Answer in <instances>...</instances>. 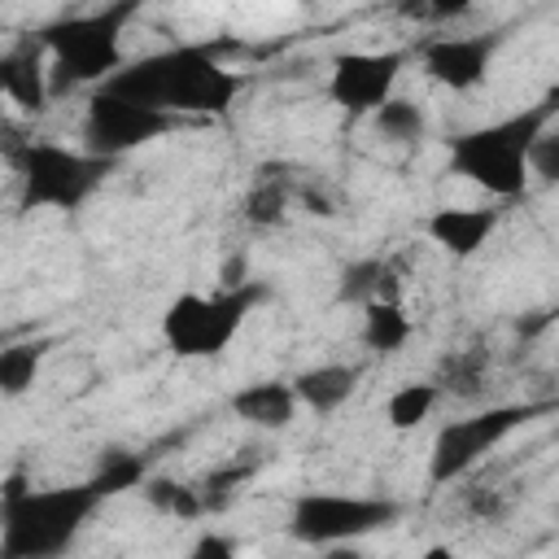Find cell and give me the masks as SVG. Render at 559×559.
<instances>
[{
	"instance_id": "obj_1",
	"label": "cell",
	"mask_w": 559,
	"mask_h": 559,
	"mask_svg": "<svg viewBox=\"0 0 559 559\" xmlns=\"http://www.w3.org/2000/svg\"><path fill=\"white\" fill-rule=\"evenodd\" d=\"M218 52H223L218 44H175V48L127 61L100 87L122 100L175 114V118H183V114L223 118L245 79L231 66H223Z\"/></svg>"
},
{
	"instance_id": "obj_2",
	"label": "cell",
	"mask_w": 559,
	"mask_h": 559,
	"mask_svg": "<svg viewBox=\"0 0 559 559\" xmlns=\"http://www.w3.org/2000/svg\"><path fill=\"white\" fill-rule=\"evenodd\" d=\"M100 502L105 493L92 476L57 489H26L22 476H9L0 493V559H61Z\"/></svg>"
},
{
	"instance_id": "obj_3",
	"label": "cell",
	"mask_w": 559,
	"mask_h": 559,
	"mask_svg": "<svg viewBox=\"0 0 559 559\" xmlns=\"http://www.w3.org/2000/svg\"><path fill=\"white\" fill-rule=\"evenodd\" d=\"M555 114H559V92L542 96L537 105H528L520 114H507L498 122H485V127L454 135L450 140V170L463 175L467 183L485 188L489 197L515 201L528 183V148L555 122Z\"/></svg>"
},
{
	"instance_id": "obj_4",
	"label": "cell",
	"mask_w": 559,
	"mask_h": 559,
	"mask_svg": "<svg viewBox=\"0 0 559 559\" xmlns=\"http://www.w3.org/2000/svg\"><path fill=\"white\" fill-rule=\"evenodd\" d=\"M140 4L122 0V4H105L92 13H66L57 22H48L35 39L48 52V70H52V92L74 87V83H105L114 79L127 61H122V35L135 22Z\"/></svg>"
},
{
	"instance_id": "obj_5",
	"label": "cell",
	"mask_w": 559,
	"mask_h": 559,
	"mask_svg": "<svg viewBox=\"0 0 559 559\" xmlns=\"http://www.w3.org/2000/svg\"><path fill=\"white\" fill-rule=\"evenodd\" d=\"M271 297L266 284H240V288H218V293H179L166 314H162V341L175 358H218L236 332L245 328V319L253 314V306H262Z\"/></svg>"
},
{
	"instance_id": "obj_6",
	"label": "cell",
	"mask_w": 559,
	"mask_h": 559,
	"mask_svg": "<svg viewBox=\"0 0 559 559\" xmlns=\"http://www.w3.org/2000/svg\"><path fill=\"white\" fill-rule=\"evenodd\" d=\"M13 170L22 183V210H79L105 183L114 162L57 140H31L13 153Z\"/></svg>"
},
{
	"instance_id": "obj_7",
	"label": "cell",
	"mask_w": 559,
	"mask_h": 559,
	"mask_svg": "<svg viewBox=\"0 0 559 559\" xmlns=\"http://www.w3.org/2000/svg\"><path fill=\"white\" fill-rule=\"evenodd\" d=\"M402 507L393 498H367V493H301L288 507V537L301 546H341L362 542L380 528H393Z\"/></svg>"
},
{
	"instance_id": "obj_8",
	"label": "cell",
	"mask_w": 559,
	"mask_h": 559,
	"mask_svg": "<svg viewBox=\"0 0 559 559\" xmlns=\"http://www.w3.org/2000/svg\"><path fill=\"white\" fill-rule=\"evenodd\" d=\"M528 415H533V406L507 402V406H489V411L467 415V419H450V424L432 437V450H428V480H432V485L459 480V476H463L467 467H476L493 445H502Z\"/></svg>"
},
{
	"instance_id": "obj_9",
	"label": "cell",
	"mask_w": 559,
	"mask_h": 559,
	"mask_svg": "<svg viewBox=\"0 0 559 559\" xmlns=\"http://www.w3.org/2000/svg\"><path fill=\"white\" fill-rule=\"evenodd\" d=\"M175 127H179L175 114L135 105V100H122V96L96 87L87 96V109H83V148L105 157V162H118L122 153L144 148V144H153L157 135H166Z\"/></svg>"
},
{
	"instance_id": "obj_10",
	"label": "cell",
	"mask_w": 559,
	"mask_h": 559,
	"mask_svg": "<svg viewBox=\"0 0 559 559\" xmlns=\"http://www.w3.org/2000/svg\"><path fill=\"white\" fill-rule=\"evenodd\" d=\"M406 70V52L384 48V52H336L332 57V74H328V100L349 114V118H371L384 100L397 96V79Z\"/></svg>"
},
{
	"instance_id": "obj_11",
	"label": "cell",
	"mask_w": 559,
	"mask_h": 559,
	"mask_svg": "<svg viewBox=\"0 0 559 559\" xmlns=\"http://www.w3.org/2000/svg\"><path fill=\"white\" fill-rule=\"evenodd\" d=\"M498 48H502V35H432L419 48V66L432 83L450 92H472L489 79Z\"/></svg>"
},
{
	"instance_id": "obj_12",
	"label": "cell",
	"mask_w": 559,
	"mask_h": 559,
	"mask_svg": "<svg viewBox=\"0 0 559 559\" xmlns=\"http://www.w3.org/2000/svg\"><path fill=\"white\" fill-rule=\"evenodd\" d=\"M424 227H428V240L441 245L450 258H472L498 231V210L493 205H441L428 214Z\"/></svg>"
},
{
	"instance_id": "obj_13",
	"label": "cell",
	"mask_w": 559,
	"mask_h": 559,
	"mask_svg": "<svg viewBox=\"0 0 559 559\" xmlns=\"http://www.w3.org/2000/svg\"><path fill=\"white\" fill-rule=\"evenodd\" d=\"M0 92L26 109V114H44L48 109V96H52V70H48V52L44 44H22V48H9L0 57Z\"/></svg>"
},
{
	"instance_id": "obj_14",
	"label": "cell",
	"mask_w": 559,
	"mask_h": 559,
	"mask_svg": "<svg viewBox=\"0 0 559 559\" xmlns=\"http://www.w3.org/2000/svg\"><path fill=\"white\" fill-rule=\"evenodd\" d=\"M297 389L293 380H253L231 393V415L262 432H284L297 419Z\"/></svg>"
},
{
	"instance_id": "obj_15",
	"label": "cell",
	"mask_w": 559,
	"mask_h": 559,
	"mask_svg": "<svg viewBox=\"0 0 559 559\" xmlns=\"http://www.w3.org/2000/svg\"><path fill=\"white\" fill-rule=\"evenodd\" d=\"M358 376H362V371L349 367V362H319V367L297 371V376H293V389H297V402H301L306 411L332 415V411H341V406L354 397Z\"/></svg>"
},
{
	"instance_id": "obj_16",
	"label": "cell",
	"mask_w": 559,
	"mask_h": 559,
	"mask_svg": "<svg viewBox=\"0 0 559 559\" xmlns=\"http://www.w3.org/2000/svg\"><path fill=\"white\" fill-rule=\"evenodd\" d=\"M293 197H297V188H293L288 166H275V162L258 166V175H253V183H249V192L240 201L245 223H253V227H280L284 214H288V205H293Z\"/></svg>"
},
{
	"instance_id": "obj_17",
	"label": "cell",
	"mask_w": 559,
	"mask_h": 559,
	"mask_svg": "<svg viewBox=\"0 0 559 559\" xmlns=\"http://www.w3.org/2000/svg\"><path fill=\"white\" fill-rule=\"evenodd\" d=\"M336 301L341 306H371V301H397L393 271L380 258H354L336 275Z\"/></svg>"
},
{
	"instance_id": "obj_18",
	"label": "cell",
	"mask_w": 559,
	"mask_h": 559,
	"mask_svg": "<svg viewBox=\"0 0 559 559\" xmlns=\"http://www.w3.org/2000/svg\"><path fill=\"white\" fill-rule=\"evenodd\" d=\"M411 341V319L402 310V301H371L362 306V345L371 354H397Z\"/></svg>"
},
{
	"instance_id": "obj_19",
	"label": "cell",
	"mask_w": 559,
	"mask_h": 559,
	"mask_svg": "<svg viewBox=\"0 0 559 559\" xmlns=\"http://www.w3.org/2000/svg\"><path fill=\"white\" fill-rule=\"evenodd\" d=\"M437 402H441V384H432V380H406V384H397L384 397V419H389L393 432H411V428H419L432 415Z\"/></svg>"
},
{
	"instance_id": "obj_20",
	"label": "cell",
	"mask_w": 559,
	"mask_h": 559,
	"mask_svg": "<svg viewBox=\"0 0 559 559\" xmlns=\"http://www.w3.org/2000/svg\"><path fill=\"white\" fill-rule=\"evenodd\" d=\"M371 127H376V135L384 140V144H419L424 135H428V118H424V109H419V100H411V96H393V100H384L376 114H371Z\"/></svg>"
},
{
	"instance_id": "obj_21",
	"label": "cell",
	"mask_w": 559,
	"mask_h": 559,
	"mask_svg": "<svg viewBox=\"0 0 559 559\" xmlns=\"http://www.w3.org/2000/svg\"><path fill=\"white\" fill-rule=\"evenodd\" d=\"M140 493H144V502H148L157 515H175V520H197V515H205V498H201V489L188 485V480L148 476V480L140 485Z\"/></svg>"
},
{
	"instance_id": "obj_22",
	"label": "cell",
	"mask_w": 559,
	"mask_h": 559,
	"mask_svg": "<svg viewBox=\"0 0 559 559\" xmlns=\"http://www.w3.org/2000/svg\"><path fill=\"white\" fill-rule=\"evenodd\" d=\"M44 354H48V341H17V345H4L0 349V393L4 397H22L39 367H44Z\"/></svg>"
},
{
	"instance_id": "obj_23",
	"label": "cell",
	"mask_w": 559,
	"mask_h": 559,
	"mask_svg": "<svg viewBox=\"0 0 559 559\" xmlns=\"http://www.w3.org/2000/svg\"><path fill=\"white\" fill-rule=\"evenodd\" d=\"M92 480L100 485L105 498H114V493H122V489H140L148 476H144V459H140V454H131V450H105V459H100V467L92 472Z\"/></svg>"
},
{
	"instance_id": "obj_24",
	"label": "cell",
	"mask_w": 559,
	"mask_h": 559,
	"mask_svg": "<svg viewBox=\"0 0 559 559\" xmlns=\"http://www.w3.org/2000/svg\"><path fill=\"white\" fill-rule=\"evenodd\" d=\"M528 175H537L542 183H559V127L550 122L533 148H528Z\"/></svg>"
},
{
	"instance_id": "obj_25",
	"label": "cell",
	"mask_w": 559,
	"mask_h": 559,
	"mask_svg": "<svg viewBox=\"0 0 559 559\" xmlns=\"http://www.w3.org/2000/svg\"><path fill=\"white\" fill-rule=\"evenodd\" d=\"M183 559H236V542L227 537V533H201L192 546H188V555Z\"/></svg>"
},
{
	"instance_id": "obj_26",
	"label": "cell",
	"mask_w": 559,
	"mask_h": 559,
	"mask_svg": "<svg viewBox=\"0 0 559 559\" xmlns=\"http://www.w3.org/2000/svg\"><path fill=\"white\" fill-rule=\"evenodd\" d=\"M301 201L310 205V214H323V218H328V214H336V210H332V201H328L323 192H314V188H301Z\"/></svg>"
},
{
	"instance_id": "obj_27",
	"label": "cell",
	"mask_w": 559,
	"mask_h": 559,
	"mask_svg": "<svg viewBox=\"0 0 559 559\" xmlns=\"http://www.w3.org/2000/svg\"><path fill=\"white\" fill-rule=\"evenodd\" d=\"M323 559H362V550H358L354 542H341V546H328Z\"/></svg>"
},
{
	"instance_id": "obj_28",
	"label": "cell",
	"mask_w": 559,
	"mask_h": 559,
	"mask_svg": "<svg viewBox=\"0 0 559 559\" xmlns=\"http://www.w3.org/2000/svg\"><path fill=\"white\" fill-rule=\"evenodd\" d=\"M419 559H459V555H454L450 546H441V542H437V546H428V550H424Z\"/></svg>"
}]
</instances>
